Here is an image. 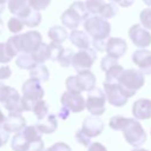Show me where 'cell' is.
I'll list each match as a JSON object with an SVG mask.
<instances>
[{
  "mask_svg": "<svg viewBox=\"0 0 151 151\" xmlns=\"http://www.w3.org/2000/svg\"><path fill=\"white\" fill-rule=\"evenodd\" d=\"M5 114H4V112H2V110H1V107H0V125L4 123V120H5Z\"/></svg>",
  "mask_w": 151,
  "mask_h": 151,
  "instance_id": "cell-51",
  "label": "cell"
},
{
  "mask_svg": "<svg viewBox=\"0 0 151 151\" xmlns=\"http://www.w3.org/2000/svg\"><path fill=\"white\" fill-rule=\"evenodd\" d=\"M91 44L93 45V50L99 51V52H104L105 51V46H106V40H91Z\"/></svg>",
  "mask_w": 151,
  "mask_h": 151,
  "instance_id": "cell-47",
  "label": "cell"
},
{
  "mask_svg": "<svg viewBox=\"0 0 151 151\" xmlns=\"http://www.w3.org/2000/svg\"><path fill=\"white\" fill-rule=\"evenodd\" d=\"M12 74V71H11V67L8 65H4V66H0V80H4V79H8Z\"/></svg>",
  "mask_w": 151,
  "mask_h": 151,
  "instance_id": "cell-46",
  "label": "cell"
},
{
  "mask_svg": "<svg viewBox=\"0 0 151 151\" xmlns=\"http://www.w3.org/2000/svg\"><path fill=\"white\" fill-rule=\"evenodd\" d=\"M8 9L14 17L21 18L29 9L28 0H8Z\"/></svg>",
  "mask_w": 151,
  "mask_h": 151,
  "instance_id": "cell-21",
  "label": "cell"
},
{
  "mask_svg": "<svg viewBox=\"0 0 151 151\" xmlns=\"http://www.w3.org/2000/svg\"><path fill=\"white\" fill-rule=\"evenodd\" d=\"M143 2H144L145 5H147L149 7H151V0H143Z\"/></svg>",
  "mask_w": 151,
  "mask_h": 151,
  "instance_id": "cell-54",
  "label": "cell"
},
{
  "mask_svg": "<svg viewBox=\"0 0 151 151\" xmlns=\"http://www.w3.org/2000/svg\"><path fill=\"white\" fill-rule=\"evenodd\" d=\"M48 48H50V60L57 61L58 58H59V55L61 54L64 47L61 46V44L51 42V44H48Z\"/></svg>",
  "mask_w": 151,
  "mask_h": 151,
  "instance_id": "cell-39",
  "label": "cell"
},
{
  "mask_svg": "<svg viewBox=\"0 0 151 151\" xmlns=\"http://www.w3.org/2000/svg\"><path fill=\"white\" fill-rule=\"evenodd\" d=\"M125 120H126V117L117 114V116H113V117L110 118L109 125L114 131H122V129H123V126L125 124Z\"/></svg>",
  "mask_w": 151,
  "mask_h": 151,
  "instance_id": "cell-36",
  "label": "cell"
},
{
  "mask_svg": "<svg viewBox=\"0 0 151 151\" xmlns=\"http://www.w3.org/2000/svg\"><path fill=\"white\" fill-rule=\"evenodd\" d=\"M5 11V5H0V14Z\"/></svg>",
  "mask_w": 151,
  "mask_h": 151,
  "instance_id": "cell-55",
  "label": "cell"
},
{
  "mask_svg": "<svg viewBox=\"0 0 151 151\" xmlns=\"http://www.w3.org/2000/svg\"><path fill=\"white\" fill-rule=\"evenodd\" d=\"M29 78L35 79L39 83H45L50 79V71L44 64H37L32 70H29Z\"/></svg>",
  "mask_w": 151,
  "mask_h": 151,
  "instance_id": "cell-24",
  "label": "cell"
},
{
  "mask_svg": "<svg viewBox=\"0 0 151 151\" xmlns=\"http://www.w3.org/2000/svg\"><path fill=\"white\" fill-rule=\"evenodd\" d=\"M96 59H97V51L96 50H93L91 47L79 50L78 52H76L73 54L71 66L77 71V73L81 72V71H87L92 67Z\"/></svg>",
  "mask_w": 151,
  "mask_h": 151,
  "instance_id": "cell-8",
  "label": "cell"
},
{
  "mask_svg": "<svg viewBox=\"0 0 151 151\" xmlns=\"http://www.w3.org/2000/svg\"><path fill=\"white\" fill-rule=\"evenodd\" d=\"M118 13V6L116 4H112V2H105L98 14V17L107 20V19H111L113 17H116V14Z\"/></svg>",
  "mask_w": 151,
  "mask_h": 151,
  "instance_id": "cell-30",
  "label": "cell"
},
{
  "mask_svg": "<svg viewBox=\"0 0 151 151\" xmlns=\"http://www.w3.org/2000/svg\"><path fill=\"white\" fill-rule=\"evenodd\" d=\"M132 116L136 120H146L151 118V99H137L132 105Z\"/></svg>",
  "mask_w": 151,
  "mask_h": 151,
  "instance_id": "cell-16",
  "label": "cell"
},
{
  "mask_svg": "<svg viewBox=\"0 0 151 151\" xmlns=\"http://www.w3.org/2000/svg\"><path fill=\"white\" fill-rule=\"evenodd\" d=\"M8 138H9V133L6 132V131L4 130V127L0 125V147L4 146V145L7 143Z\"/></svg>",
  "mask_w": 151,
  "mask_h": 151,
  "instance_id": "cell-49",
  "label": "cell"
},
{
  "mask_svg": "<svg viewBox=\"0 0 151 151\" xmlns=\"http://www.w3.org/2000/svg\"><path fill=\"white\" fill-rule=\"evenodd\" d=\"M60 20L63 22V25L66 27V28H70V29H77L78 26L83 22V20L80 19V17L72 9V8H67L66 11H64V13L61 14L60 17Z\"/></svg>",
  "mask_w": 151,
  "mask_h": 151,
  "instance_id": "cell-20",
  "label": "cell"
},
{
  "mask_svg": "<svg viewBox=\"0 0 151 151\" xmlns=\"http://www.w3.org/2000/svg\"><path fill=\"white\" fill-rule=\"evenodd\" d=\"M139 21H140V26L144 27L145 29H150L151 31V7H146L144 9H142V12L139 13Z\"/></svg>",
  "mask_w": 151,
  "mask_h": 151,
  "instance_id": "cell-33",
  "label": "cell"
},
{
  "mask_svg": "<svg viewBox=\"0 0 151 151\" xmlns=\"http://www.w3.org/2000/svg\"><path fill=\"white\" fill-rule=\"evenodd\" d=\"M37 129L40 131V133H46V134H51L53 133L57 127H58V120H57V116L54 114H47L44 119L38 120V123L35 124Z\"/></svg>",
  "mask_w": 151,
  "mask_h": 151,
  "instance_id": "cell-19",
  "label": "cell"
},
{
  "mask_svg": "<svg viewBox=\"0 0 151 151\" xmlns=\"http://www.w3.org/2000/svg\"><path fill=\"white\" fill-rule=\"evenodd\" d=\"M87 151H107V149L101 143L94 142V143H91L90 144V146L87 147Z\"/></svg>",
  "mask_w": 151,
  "mask_h": 151,
  "instance_id": "cell-48",
  "label": "cell"
},
{
  "mask_svg": "<svg viewBox=\"0 0 151 151\" xmlns=\"http://www.w3.org/2000/svg\"><path fill=\"white\" fill-rule=\"evenodd\" d=\"M15 64L21 70H32L37 64L35 61L33 60L32 55L31 54H26V53H21L17 57V60H15Z\"/></svg>",
  "mask_w": 151,
  "mask_h": 151,
  "instance_id": "cell-27",
  "label": "cell"
},
{
  "mask_svg": "<svg viewBox=\"0 0 151 151\" xmlns=\"http://www.w3.org/2000/svg\"><path fill=\"white\" fill-rule=\"evenodd\" d=\"M41 42H42V37L38 31H28L22 34L12 35L6 41V45L15 57L20 52L31 54Z\"/></svg>",
  "mask_w": 151,
  "mask_h": 151,
  "instance_id": "cell-1",
  "label": "cell"
},
{
  "mask_svg": "<svg viewBox=\"0 0 151 151\" xmlns=\"http://www.w3.org/2000/svg\"><path fill=\"white\" fill-rule=\"evenodd\" d=\"M105 103H106V98H105L103 90L99 87H94L93 90H91L88 92V94L86 97L85 107L91 113V116L99 117V116L104 114V112L106 110Z\"/></svg>",
  "mask_w": 151,
  "mask_h": 151,
  "instance_id": "cell-7",
  "label": "cell"
},
{
  "mask_svg": "<svg viewBox=\"0 0 151 151\" xmlns=\"http://www.w3.org/2000/svg\"><path fill=\"white\" fill-rule=\"evenodd\" d=\"M70 8H72L80 17V19L83 21L86 20L90 17V14H88V12H87V9L85 7V2H83V1H74V2H72Z\"/></svg>",
  "mask_w": 151,
  "mask_h": 151,
  "instance_id": "cell-34",
  "label": "cell"
},
{
  "mask_svg": "<svg viewBox=\"0 0 151 151\" xmlns=\"http://www.w3.org/2000/svg\"><path fill=\"white\" fill-rule=\"evenodd\" d=\"M2 31H4V21L0 19V34L2 33Z\"/></svg>",
  "mask_w": 151,
  "mask_h": 151,
  "instance_id": "cell-53",
  "label": "cell"
},
{
  "mask_svg": "<svg viewBox=\"0 0 151 151\" xmlns=\"http://www.w3.org/2000/svg\"><path fill=\"white\" fill-rule=\"evenodd\" d=\"M132 151H149V150L143 149V147H133V150H132Z\"/></svg>",
  "mask_w": 151,
  "mask_h": 151,
  "instance_id": "cell-52",
  "label": "cell"
},
{
  "mask_svg": "<svg viewBox=\"0 0 151 151\" xmlns=\"http://www.w3.org/2000/svg\"><path fill=\"white\" fill-rule=\"evenodd\" d=\"M103 86H104L103 92L105 94L106 101H109L112 106L122 107V106H124L127 103L129 99L123 94V92L120 91L118 84H107V83H104Z\"/></svg>",
  "mask_w": 151,
  "mask_h": 151,
  "instance_id": "cell-11",
  "label": "cell"
},
{
  "mask_svg": "<svg viewBox=\"0 0 151 151\" xmlns=\"http://www.w3.org/2000/svg\"><path fill=\"white\" fill-rule=\"evenodd\" d=\"M122 132L125 140L133 147H140L146 142V132L139 120L134 118H126Z\"/></svg>",
  "mask_w": 151,
  "mask_h": 151,
  "instance_id": "cell-6",
  "label": "cell"
},
{
  "mask_svg": "<svg viewBox=\"0 0 151 151\" xmlns=\"http://www.w3.org/2000/svg\"><path fill=\"white\" fill-rule=\"evenodd\" d=\"M123 71H124V68L119 64L112 66L111 68H109L105 72V81L104 83H107V84H117L120 74L123 73Z\"/></svg>",
  "mask_w": 151,
  "mask_h": 151,
  "instance_id": "cell-26",
  "label": "cell"
},
{
  "mask_svg": "<svg viewBox=\"0 0 151 151\" xmlns=\"http://www.w3.org/2000/svg\"><path fill=\"white\" fill-rule=\"evenodd\" d=\"M21 90H22V97H21L22 111H32L35 103L41 100L45 94L41 83H39L38 80L32 79V78L27 79L22 84Z\"/></svg>",
  "mask_w": 151,
  "mask_h": 151,
  "instance_id": "cell-3",
  "label": "cell"
},
{
  "mask_svg": "<svg viewBox=\"0 0 151 151\" xmlns=\"http://www.w3.org/2000/svg\"><path fill=\"white\" fill-rule=\"evenodd\" d=\"M2 104L9 113H21V112H24L22 107H21V97H20L19 92L15 88L11 90L8 97L6 98V100Z\"/></svg>",
  "mask_w": 151,
  "mask_h": 151,
  "instance_id": "cell-17",
  "label": "cell"
},
{
  "mask_svg": "<svg viewBox=\"0 0 151 151\" xmlns=\"http://www.w3.org/2000/svg\"><path fill=\"white\" fill-rule=\"evenodd\" d=\"M28 142L26 140V138L24 137V134L20 132L15 133L14 137H12V142H11V147L13 151H25L26 147L28 146Z\"/></svg>",
  "mask_w": 151,
  "mask_h": 151,
  "instance_id": "cell-29",
  "label": "cell"
},
{
  "mask_svg": "<svg viewBox=\"0 0 151 151\" xmlns=\"http://www.w3.org/2000/svg\"><path fill=\"white\" fill-rule=\"evenodd\" d=\"M7 1H8V0H0V5H5Z\"/></svg>",
  "mask_w": 151,
  "mask_h": 151,
  "instance_id": "cell-57",
  "label": "cell"
},
{
  "mask_svg": "<svg viewBox=\"0 0 151 151\" xmlns=\"http://www.w3.org/2000/svg\"><path fill=\"white\" fill-rule=\"evenodd\" d=\"M7 27H8V29H9L12 33L18 34V33H20V32L22 31V28H24V24H22V21H21L19 18L13 17V18H11V19L8 20V22H7Z\"/></svg>",
  "mask_w": 151,
  "mask_h": 151,
  "instance_id": "cell-38",
  "label": "cell"
},
{
  "mask_svg": "<svg viewBox=\"0 0 151 151\" xmlns=\"http://www.w3.org/2000/svg\"><path fill=\"white\" fill-rule=\"evenodd\" d=\"M68 114H70V111H68V110H66L65 107H61V109H60V111H59V113H58V117L65 120V119H67V118H68Z\"/></svg>",
  "mask_w": 151,
  "mask_h": 151,
  "instance_id": "cell-50",
  "label": "cell"
},
{
  "mask_svg": "<svg viewBox=\"0 0 151 151\" xmlns=\"http://www.w3.org/2000/svg\"><path fill=\"white\" fill-rule=\"evenodd\" d=\"M45 151H71V147L64 142H58V143H54L52 146H50Z\"/></svg>",
  "mask_w": 151,
  "mask_h": 151,
  "instance_id": "cell-44",
  "label": "cell"
},
{
  "mask_svg": "<svg viewBox=\"0 0 151 151\" xmlns=\"http://www.w3.org/2000/svg\"><path fill=\"white\" fill-rule=\"evenodd\" d=\"M35 64H44L46 60L50 59V48L46 42H41L32 53H31Z\"/></svg>",
  "mask_w": 151,
  "mask_h": 151,
  "instance_id": "cell-25",
  "label": "cell"
},
{
  "mask_svg": "<svg viewBox=\"0 0 151 151\" xmlns=\"http://www.w3.org/2000/svg\"><path fill=\"white\" fill-rule=\"evenodd\" d=\"M32 111L35 114L37 119L38 120H41V119H44L48 114V104L44 99H41V100H39V101L35 103V105L33 106Z\"/></svg>",
  "mask_w": 151,
  "mask_h": 151,
  "instance_id": "cell-31",
  "label": "cell"
},
{
  "mask_svg": "<svg viewBox=\"0 0 151 151\" xmlns=\"http://www.w3.org/2000/svg\"><path fill=\"white\" fill-rule=\"evenodd\" d=\"M129 38L138 48H146L151 45V33L142 27L139 24H134L129 28Z\"/></svg>",
  "mask_w": 151,
  "mask_h": 151,
  "instance_id": "cell-10",
  "label": "cell"
},
{
  "mask_svg": "<svg viewBox=\"0 0 151 151\" xmlns=\"http://www.w3.org/2000/svg\"><path fill=\"white\" fill-rule=\"evenodd\" d=\"M104 122L96 116H88L83 120V125H81V131L88 137V138H93V137H98L103 131H104Z\"/></svg>",
  "mask_w": 151,
  "mask_h": 151,
  "instance_id": "cell-12",
  "label": "cell"
},
{
  "mask_svg": "<svg viewBox=\"0 0 151 151\" xmlns=\"http://www.w3.org/2000/svg\"><path fill=\"white\" fill-rule=\"evenodd\" d=\"M126 51H127V44L124 39H122V38H109L106 40L105 52L107 53V55H111L116 59H119L125 54Z\"/></svg>",
  "mask_w": 151,
  "mask_h": 151,
  "instance_id": "cell-14",
  "label": "cell"
},
{
  "mask_svg": "<svg viewBox=\"0 0 151 151\" xmlns=\"http://www.w3.org/2000/svg\"><path fill=\"white\" fill-rule=\"evenodd\" d=\"M73 54L74 53H73V51L71 48H64L57 61L60 64L61 67H68V66H71V61H72Z\"/></svg>",
  "mask_w": 151,
  "mask_h": 151,
  "instance_id": "cell-35",
  "label": "cell"
},
{
  "mask_svg": "<svg viewBox=\"0 0 151 151\" xmlns=\"http://www.w3.org/2000/svg\"><path fill=\"white\" fill-rule=\"evenodd\" d=\"M70 41L72 42V45H74L76 47H78L79 50H84V48H88L91 46V38L90 35L85 32V31H79V29H73L70 35H68Z\"/></svg>",
  "mask_w": 151,
  "mask_h": 151,
  "instance_id": "cell-18",
  "label": "cell"
},
{
  "mask_svg": "<svg viewBox=\"0 0 151 151\" xmlns=\"http://www.w3.org/2000/svg\"><path fill=\"white\" fill-rule=\"evenodd\" d=\"M13 58H14V55L7 47L6 42H0V63L8 64Z\"/></svg>",
  "mask_w": 151,
  "mask_h": 151,
  "instance_id": "cell-37",
  "label": "cell"
},
{
  "mask_svg": "<svg viewBox=\"0 0 151 151\" xmlns=\"http://www.w3.org/2000/svg\"><path fill=\"white\" fill-rule=\"evenodd\" d=\"M21 133L24 134V137L26 138V140H27L28 143L37 142V140H40V139H41V133H40V131L37 129L35 125L25 126V127L21 130Z\"/></svg>",
  "mask_w": 151,
  "mask_h": 151,
  "instance_id": "cell-28",
  "label": "cell"
},
{
  "mask_svg": "<svg viewBox=\"0 0 151 151\" xmlns=\"http://www.w3.org/2000/svg\"><path fill=\"white\" fill-rule=\"evenodd\" d=\"M47 35L51 39V41L52 42H55V44H61V42H64L68 38L67 31L63 26H52L48 29Z\"/></svg>",
  "mask_w": 151,
  "mask_h": 151,
  "instance_id": "cell-23",
  "label": "cell"
},
{
  "mask_svg": "<svg viewBox=\"0 0 151 151\" xmlns=\"http://www.w3.org/2000/svg\"><path fill=\"white\" fill-rule=\"evenodd\" d=\"M96 77L90 70L81 71L76 76H70L66 79V91L73 93H81L83 91L90 92L96 87Z\"/></svg>",
  "mask_w": 151,
  "mask_h": 151,
  "instance_id": "cell-5",
  "label": "cell"
},
{
  "mask_svg": "<svg viewBox=\"0 0 151 151\" xmlns=\"http://www.w3.org/2000/svg\"><path fill=\"white\" fill-rule=\"evenodd\" d=\"M104 4H105L104 0H86L85 1V7H86L88 14L98 15Z\"/></svg>",
  "mask_w": 151,
  "mask_h": 151,
  "instance_id": "cell-32",
  "label": "cell"
},
{
  "mask_svg": "<svg viewBox=\"0 0 151 151\" xmlns=\"http://www.w3.org/2000/svg\"><path fill=\"white\" fill-rule=\"evenodd\" d=\"M24 26H27V27H37L40 25L41 22V14L40 12H37V11H33L32 8H29L21 18H19Z\"/></svg>",
  "mask_w": 151,
  "mask_h": 151,
  "instance_id": "cell-22",
  "label": "cell"
},
{
  "mask_svg": "<svg viewBox=\"0 0 151 151\" xmlns=\"http://www.w3.org/2000/svg\"><path fill=\"white\" fill-rule=\"evenodd\" d=\"M117 64H118V59H116V58H113V57L106 54V55L101 59V61H100V68H101L104 72H106L109 68H111L112 66H114V65H117Z\"/></svg>",
  "mask_w": 151,
  "mask_h": 151,
  "instance_id": "cell-41",
  "label": "cell"
},
{
  "mask_svg": "<svg viewBox=\"0 0 151 151\" xmlns=\"http://www.w3.org/2000/svg\"><path fill=\"white\" fill-rule=\"evenodd\" d=\"M118 86L123 94L129 99L133 97L139 88H142L145 84L144 74L139 70L129 68L124 70L118 79Z\"/></svg>",
  "mask_w": 151,
  "mask_h": 151,
  "instance_id": "cell-2",
  "label": "cell"
},
{
  "mask_svg": "<svg viewBox=\"0 0 151 151\" xmlns=\"http://www.w3.org/2000/svg\"><path fill=\"white\" fill-rule=\"evenodd\" d=\"M74 138H76V140H77L79 144H81V145L85 146V147H88L90 144L92 143V142H91V138H88L81 130H78V131L76 132Z\"/></svg>",
  "mask_w": 151,
  "mask_h": 151,
  "instance_id": "cell-42",
  "label": "cell"
},
{
  "mask_svg": "<svg viewBox=\"0 0 151 151\" xmlns=\"http://www.w3.org/2000/svg\"><path fill=\"white\" fill-rule=\"evenodd\" d=\"M12 88L13 87H11L8 85H5L4 83L0 81V103H4L6 100V98L8 97V94H9Z\"/></svg>",
  "mask_w": 151,
  "mask_h": 151,
  "instance_id": "cell-45",
  "label": "cell"
},
{
  "mask_svg": "<svg viewBox=\"0 0 151 151\" xmlns=\"http://www.w3.org/2000/svg\"><path fill=\"white\" fill-rule=\"evenodd\" d=\"M60 103L63 107L73 113H79L85 110V98L81 96V93L65 91L60 97Z\"/></svg>",
  "mask_w": 151,
  "mask_h": 151,
  "instance_id": "cell-9",
  "label": "cell"
},
{
  "mask_svg": "<svg viewBox=\"0 0 151 151\" xmlns=\"http://www.w3.org/2000/svg\"><path fill=\"white\" fill-rule=\"evenodd\" d=\"M150 134H151V130H150Z\"/></svg>",
  "mask_w": 151,
  "mask_h": 151,
  "instance_id": "cell-58",
  "label": "cell"
},
{
  "mask_svg": "<svg viewBox=\"0 0 151 151\" xmlns=\"http://www.w3.org/2000/svg\"><path fill=\"white\" fill-rule=\"evenodd\" d=\"M83 26L91 40H106L111 33V24L98 15L88 17L83 21Z\"/></svg>",
  "mask_w": 151,
  "mask_h": 151,
  "instance_id": "cell-4",
  "label": "cell"
},
{
  "mask_svg": "<svg viewBox=\"0 0 151 151\" xmlns=\"http://www.w3.org/2000/svg\"><path fill=\"white\" fill-rule=\"evenodd\" d=\"M50 4H51V0H28L29 8H32L33 11H37V12L46 9Z\"/></svg>",
  "mask_w": 151,
  "mask_h": 151,
  "instance_id": "cell-40",
  "label": "cell"
},
{
  "mask_svg": "<svg viewBox=\"0 0 151 151\" xmlns=\"http://www.w3.org/2000/svg\"><path fill=\"white\" fill-rule=\"evenodd\" d=\"M25 151H45V145H44L42 139L29 143Z\"/></svg>",
  "mask_w": 151,
  "mask_h": 151,
  "instance_id": "cell-43",
  "label": "cell"
},
{
  "mask_svg": "<svg viewBox=\"0 0 151 151\" xmlns=\"http://www.w3.org/2000/svg\"><path fill=\"white\" fill-rule=\"evenodd\" d=\"M110 2H112V4H119L122 0H109Z\"/></svg>",
  "mask_w": 151,
  "mask_h": 151,
  "instance_id": "cell-56",
  "label": "cell"
},
{
  "mask_svg": "<svg viewBox=\"0 0 151 151\" xmlns=\"http://www.w3.org/2000/svg\"><path fill=\"white\" fill-rule=\"evenodd\" d=\"M1 126L8 133H18L26 126V120L21 113H8Z\"/></svg>",
  "mask_w": 151,
  "mask_h": 151,
  "instance_id": "cell-15",
  "label": "cell"
},
{
  "mask_svg": "<svg viewBox=\"0 0 151 151\" xmlns=\"http://www.w3.org/2000/svg\"><path fill=\"white\" fill-rule=\"evenodd\" d=\"M132 61L144 76L151 74V52L146 48H138L132 54Z\"/></svg>",
  "mask_w": 151,
  "mask_h": 151,
  "instance_id": "cell-13",
  "label": "cell"
}]
</instances>
